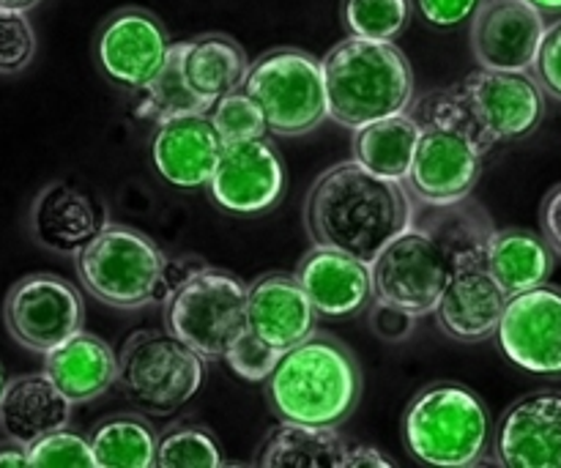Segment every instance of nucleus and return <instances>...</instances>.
Returning a JSON list of instances; mask_svg holds the SVG:
<instances>
[{"instance_id":"f257e3e1","label":"nucleus","mask_w":561,"mask_h":468,"mask_svg":"<svg viewBox=\"0 0 561 468\" xmlns=\"http://www.w3.org/2000/svg\"><path fill=\"white\" fill-rule=\"evenodd\" d=\"M416 201L405 181L383 179L356 159L318 175L305 203L307 233L318 247L373 263L414 222Z\"/></svg>"},{"instance_id":"f03ea898","label":"nucleus","mask_w":561,"mask_h":468,"mask_svg":"<svg viewBox=\"0 0 561 468\" xmlns=\"http://www.w3.org/2000/svg\"><path fill=\"white\" fill-rule=\"evenodd\" d=\"M362 365L332 334H310L279 356L266 378V400L279 422L340 427L362 400Z\"/></svg>"},{"instance_id":"7ed1b4c3","label":"nucleus","mask_w":561,"mask_h":468,"mask_svg":"<svg viewBox=\"0 0 561 468\" xmlns=\"http://www.w3.org/2000/svg\"><path fill=\"white\" fill-rule=\"evenodd\" d=\"M414 118L420 121V142L405 179L414 201L422 206H449L471 197L491 146L471 121L460 88H444L422 96L414 107Z\"/></svg>"},{"instance_id":"20e7f679","label":"nucleus","mask_w":561,"mask_h":468,"mask_svg":"<svg viewBox=\"0 0 561 468\" xmlns=\"http://www.w3.org/2000/svg\"><path fill=\"white\" fill-rule=\"evenodd\" d=\"M321 64L329 118L343 129L354 132L370 121L411 110L414 71L394 42L348 33Z\"/></svg>"},{"instance_id":"39448f33","label":"nucleus","mask_w":561,"mask_h":468,"mask_svg":"<svg viewBox=\"0 0 561 468\" xmlns=\"http://www.w3.org/2000/svg\"><path fill=\"white\" fill-rule=\"evenodd\" d=\"M75 269L82 288L113 310H142L164 301L181 279L179 261H170L146 233L118 222L104 225L77 252Z\"/></svg>"},{"instance_id":"423d86ee","label":"nucleus","mask_w":561,"mask_h":468,"mask_svg":"<svg viewBox=\"0 0 561 468\" xmlns=\"http://www.w3.org/2000/svg\"><path fill=\"white\" fill-rule=\"evenodd\" d=\"M400 431L411 458L436 468L480 466L493 438L491 411L480 395L453 381L420 389Z\"/></svg>"},{"instance_id":"0eeeda50","label":"nucleus","mask_w":561,"mask_h":468,"mask_svg":"<svg viewBox=\"0 0 561 468\" xmlns=\"http://www.w3.org/2000/svg\"><path fill=\"white\" fill-rule=\"evenodd\" d=\"M162 305L164 329L206 362L225 359L247 329V283L203 261L170 288Z\"/></svg>"},{"instance_id":"6e6552de","label":"nucleus","mask_w":561,"mask_h":468,"mask_svg":"<svg viewBox=\"0 0 561 468\" xmlns=\"http://www.w3.org/2000/svg\"><path fill=\"white\" fill-rule=\"evenodd\" d=\"M206 359L175 334H131L118 354V387L135 409L151 416H170L184 409L203 387Z\"/></svg>"},{"instance_id":"1a4fd4ad","label":"nucleus","mask_w":561,"mask_h":468,"mask_svg":"<svg viewBox=\"0 0 561 468\" xmlns=\"http://www.w3.org/2000/svg\"><path fill=\"white\" fill-rule=\"evenodd\" d=\"M247 93L263 110L272 135L301 137L329 118L323 64L296 47H279L252 60L244 82Z\"/></svg>"},{"instance_id":"9d476101","label":"nucleus","mask_w":561,"mask_h":468,"mask_svg":"<svg viewBox=\"0 0 561 468\" xmlns=\"http://www.w3.org/2000/svg\"><path fill=\"white\" fill-rule=\"evenodd\" d=\"M370 266L373 296L387 305L403 307L416 318L436 312L455 274L453 258L442 241L416 222L394 236Z\"/></svg>"},{"instance_id":"9b49d317","label":"nucleus","mask_w":561,"mask_h":468,"mask_svg":"<svg viewBox=\"0 0 561 468\" xmlns=\"http://www.w3.org/2000/svg\"><path fill=\"white\" fill-rule=\"evenodd\" d=\"M11 340L33 354H47L85 323L82 294L58 274L36 272L16 279L3 301Z\"/></svg>"},{"instance_id":"f8f14e48","label":"nucleus","mask_w":561,"mask_h":468,"mask_svg":"<svg viewBox=\"0 0 561 468\" xmlns=\"http://www.w3.org/2000/svg\"><path fill=\"white\" fill-rule=\"evenodd\" d=\"M460 96L488 146L529 137L546 115V91L531 71L477 69L460 82Z\"/></svg>"},{"instance_id":"ddd939ff","label":"nucleus","mask_w":561,"mask_h":468,"mask_svg":"<svg viewBox=\"0 0 561 468\" xmlns=\"http://www.w3.org/2000/svg\"><path fill=\"white\" fill-rule=\"evenodd\" d=\"M173 42L157 14L146 9H118L110 14L93 38L99 71L113 85L137 93L162 71Z\"/></svg>"},{"instance_id":"4468645a","label":"nucleus","mask_w":561,"mask_h":468,"mask_svg":"<svg viewBox=\"0 0 561 468\" xmlns=\"http://www.w3.org/2000/svg\"><path fill=\"white\" fill-rule=\"evenodd\" d=\"M496 340L520 370L561 378V290L546 283L510 296Z\"/></svg>"},{"instance_id":"2eb2a0df","label":"nucleus","mask_w":561,"mask_h":468,"mask_svg":"<svg viewBox=\"0 0 561 468\" xmlns=\"http://www.w3.org/2000/svg\"><path fill=\"white\" fill-rule=\"evenodd\" d=\"M208 195L222 212L236 217L272 212L285 195L283 157L266 137L225 146L208 181Z\"/></svg>"},{"instance_id":"dca6fc26","label":"nucleus","mask_w":561,"mask_h":468,"mask_svg":"<svg viewBox=\"0 0 561 468\" xmlns=\"http://www.w3.org/2000/svg\"><path fill=\"white\" fill-rule=\"evenodd\" d=\"M546 27L529 0H485L471 16V53L482 69L531 71Z\"/></svg>"},{"instance_id":"f3484780","label":"nucleus","mask_w":561,"mask_h":468,"mask_svg":"<svg viewBox=\"0 0 561 468\" xmlns=\"http://www.w3.org/2000/svg\"><path fill=\"white\" fill-rule=\"evenodd\" d=\"M493 455L507 468H561V392L537 389L515 400L499 420Z\"/></svg>"},{"instance_id":"a211bd4d","label":"nucleus","mask_w":561,"mask_h":468,"mask_svg":"<svg viewBox=\"0 0 561 468\" xmlns=\"http://www.w3.org/2000/svg\"><path fill=\"white\" fill-rule=\"evenodd\" d=\"M107 222V208L66 181H53L38 190L27 212L31 239L42 250L64 258H75Z\"/></svg>"},{"instance_id":"6ab92c4d","label":"nucleus","mask_w":561,"mask_h":468,"mask_svg":"<svg viewBox=\"0 0 561 468\" xmlns=\"http://www.w3.org/2000/svg\"><path fill=\"white\" fill-rule=\"evenodd\" d=\"M247 329L279 351L318 332V310L296 274L272 272L247 283Z\"/></svg>"},{"instance_id":"aec40b11","label":"nucleus","mask_w":561,"mask_h":468,"mask_svg":"<svg viewBox=\"0 0 561 468\" xmlns=\"http://www.w3.org/2000/svg\"><path fill=\"white\" fill-rule=\"evenodd\" d=\"M225 142L219 140L208 113L164 121L151 137V159L157 173L179 190L208 186Z\"/></svg>"},{"instance_id":"412c9836","label":"nucleus","mask_w":561,"mask_h":468,"mask_svg":"<svg viewBox=\"0 0 561 468\" xmlns=\"http://www.w3.org/2000/svg\"><path fill=\"white\" fill-rule=\"evenodd\" d=\"M296 277L323 318H348L370 307L373 266L332 247H312L301 258Z\"/></svg>"},{"instance_id":"4be33fe9","label":"nucleus","mask_w":561,"mask_h":468,"mask_svg":"<svg viewBox=\"0 0 561 468\" xmlns=\"http://www.w3.org/2000/svg\"><path fill=\"white\" fill-rule=\"evenodd\" d=\"M507 301L510 296L491 277L485 263L466 266L449 279L436 307V321L447 338L458 343H480L496 338Z\"/></svg>"},{"instance_id":"5701e85b","label":"nucleus","mask_w":561,"mask_h":468,"mask_svg":"<svg viewBox=\"0 0 561 468\" xmlns=\"http://www.w3.org/2000/svg\"><path fill=\"white\" fill-rule=\"evenodd\" d=\"M71 403L47 373H27L5 381L0 395V433L31 447L38 438L69 427Z\"/></svg>"},{"instance_id":"b1692460","label":"nucleus","mask_w":561,"mask_h":468,"mask_svg":"<svg viewBox=\"0 0 561 468\" xmlns=\"http://www.w3.org/2000/svg\"><path fill=\"white\" fill-rule=\"evenodd\" d=\"M44 373L75 406L91 403L118 384V354L102 338L80 329L44 354Z\"/></svg>"},{"instance_id":"393cba45","label":"nucleus","mask_w":561,"mask_h":468,"mask_svg":"<svg viewBox=\"0 0 561 468\" xmlns=\"http://www.w3.org/2000/svg\"><path fill=\"white\" fill-rule=\"evenodd\" d=\"M557 255L551 241L524 228L493 230L485 252V269L502 285L507 296L540 288L551 279L557 269Z\"/></svg>"},{"instance_id":"a878e982","label":"nucleus","mask_w":561,"mask_h":468,"mask_svg":"<svg viewBox=\"0 0 561 468\" xmlns=\"http://www.w3.org/2000/svg\"><path fill=\"white\" fill-rule=\"evenodd\" d=\"M179 47L186 82L211 107L222 96L239 91L250 69V58L236 38L225 33H203L190 42H179Z\"/></svg>"},{"instance_id":"bb28decb","label":"nucleus","mask_w":561,"mask_h":468,"mask_svg":"<svg viewBox=\"0 0 561 468\" xmlns=\"http://www.w3.org/2000/svg\"><path fill=\"white\" fill-rule=\"evenodd\" d=\"M354 444L337 427L279 422L257 453L266 468H351Z\"/></svg>"},{"instance_id":"cd10ccee","label":"nucleus","mask_w":561,"mask_h":468,"mask_svg":"<svg viewBox=\"0 0 561 468\" xmlns=\"http://www.w3.org/2000/svg\"><path fill=\"white\" fill-rule=\"evenodd\" d=\"M414 222L431 230L442 241L444 250L453 258L455 272L485 263L488 241L496 230L485 208L471 201V197L460 203H449V206H422V203H416Z\"/></svg>"},{"instance_id":"c85d7f7f","label":"nucleus","mask_w":561,"mask_h":468,"mask_svg":"<svg viewBox=\"0 0 561 468\" xmlns=\"http://www.w3.org/2000/svg\"><path fill=\"white\" fill-rule=\"evenodd\" d=\"M416 142H420V121L414 118V113L387 115L354 129L351 159L383 179L405 181L414 164Z\"/></svg>"},{"instance_id":"c756f323","label":"nucleus","mask_w":561,"mask_h":468,"mask_svg":"<svg viewBox=\"0 0 561 468\" xmlns=\"http://www.w3.org/2000/svg\"><path fill=\"white\" fill-rule=\"evenodd\" d=\"M93 458L99 468H151L157 466L159 433L137 414H115L99 422L91 433Z\"/></svg>"},{"instance_id":"7c9ffc66","label":"nucleus","mask_w":561,"mask_h":468,"mask_svg":"<svg viewBox=\"0 0 561 468\" xmlns=\"http://www.w3.org/2000/svg\"><path fill=\"white\" fill-rule=\"evenodd\" d=\"M135 110L140 118L151 121L157 126L164 124V121L184 118V115H203L211 110V104L197 96L190 88V82H186L184 69H181L179 42L170 49L162 71L142 91H137Z\"/></svg>"},{"instance_id":"2f4dec72","label":"nucleus","mask_w":561,"mask_h":468,"mask_svg":"<svg viewBox=\"0 0 561 468\" xmlns=\"http://www.w3.org/2000/svg\"><path fill=\"white\" fill-rule=\"evenodd\" d=\"M222 464V447L208 427L195 425V422H179L159 433V468H219Z\"/></svg>"},{"instance_id":"473e14b6","label":"nucleus","mask_w":561,"mask_h":468,"mask_svg":"<svg viewBox=\"0 0 561 468\" xmlns=\"http://www.w3.org/2000/svg\"><path fill=\"white\" fill-rule=\"evenodd\" d=\"M414 0H343V25L351 36L394 42L409 27Z\"/></svg>"},{"instance_id":"72a5a7b5","label":"nucleus","mask_w":561,"mask_h":468,"mask_svg":"<svg viewBox=\"0 0 561 468\" xmlns=\"http://www.w3.org/2000/svg\"><path fill=\"white\" fill-rule=\"evenodd\" d=\"M208 118H211L214 129H217L219 140H222L225 146L257 140V137H266L268 132L263 110L257 107V102L244 91V88L219 99V102L208 110Z\"/></svg>"},{"instance_id":"f704fd0d","label":"nucleus","mask_w":561,"mask_h":468,"mask_svg":"<svg viewBox=\"0 0 561 468\" xmlns=\"http://www.w3.org/2000/svg\"><path fill=\"white\" fill-rule=\"evenodd\" d=\"M27 464L31 468H93L96 458L85 436L60 427L27 447Z\"/></svg>"},{"instance_id":"c9c22d12","label":"nucleus","mask_w":561,"mask_h":468,"mask_svg":"<svg viewBox=\"0 0 561 468\" xmlns=\"http://www.w3.org/2000/svg\"><path fill=\"white\" fill-rule=\"evenodd\" d=\"M36 31L27 11L0 9V77L22 75L36 58Z\"/></svg>"},{"instance_id":"e433bc0d","label":"nucleus","mask_w":561,"mask_h":468,"mask_svg":"<svg viewBox=\"0 0 561 468\" xmlns=\"http://www.w3.org/2000/svg\"><path fill=\"white\" fill-rule=\"evenodd\" d=\"M283 354L285 351L268 345L266 340L257 338L252 329H244V332L233 340V345H230L222 362L236 373V376L244 378V381L266 384V378L272 376Z\"/></svg>"},{"instance_id":"4c0bfd02","label":"nucleus","mask_w":561,"mask_h":468,"mask_svg":"<svg viewBox=\"0 0 561 468\" xmlns=\"http://www.w3.org/2000/svg\"><path fill=\"white\" fill-rule=\"evenodd\" d=\"M531 75L540 82L546 96L561 102V20L551 22V25L546 27V33H542V42L540 49H537Z\"/></svg>"},{"instance_id":"58836bf2","label":"nucleus","mask_w":561,"mask_h":468,"mask_svg":"<svg viewBox=\"0 0 561 468\" xmlns=\"http://www.w3.org/2000/svg\"><path fill=\"white\" fill-rule=\"evenodd\" d=\"M482 3L485 0H414V9L425 25L436 31H455L463 22H471Z\"/></svg>"},{"instance_id":"ea45409f","label":"nucleus","mask_w":561,"mask_h":468,"mask_svg":"<svg viewBox=\"0 0 561 468\" xmlns=\"http://www.w3.org/2000/svg\"><path fill=\"white\" fill-rule=\"evenodd\" d=\"M370 329L383 343H405L416 332V316L387 301H370Z\"/></svg>"},{"instance_id":"a19ab883","label":"nucleus","mask_w":561,"mask_h":468,"mask_svg":"<svg viewBox=\"0 0 561 468\" xmlns=\"http://www.w3.org/2000/svg\"><path fill=\"white\" fill-rule=\"evenodd\" d=\"M540 225H542V236L551 241L553 250L561 255V184L553 186V190L546 195V201H542Z\"/></svg>"},{"instance_id":"79ce46f5","label":"nucleus","mask_w":561,"mask_h":468,"mask_svg":"<svg viewBox=\"0 0 561 468\" xmlns=\"http://www.w3.org/2000/svg\"><path fill=\"white\" fill-rule=\"evenodd\" d=\"M392 468V460H387V455L376 447H367V444H354V453H351V468Z\"/></svg>"},{"instance_id":"37998d69","label":"nucleus","mask_w":561,"mask_h":468,"mask_svg":"<svg viewBox=\"0 0 561 468\" xmlns=\"http://www.w3.org/2000/svg\"><path fill=\"white\" fill-rule=\"evenodd\" d=\"M0 468H31V464H27L25 444L5 438V442L0 444Z\"/></svg>"},{"instance_id":"c03bdc74","label":"nucleus","mask_w":561,"mask_h":468,"mask_svg":"<svg viewBox=\"0 0 561 468\" xmlns=\"http://www.w3.org/2000/svg\"><path fill=\"white\" fill-rule=\"evenodd\" d=\"M42 0H0V9H9V11H31Z\"/></svg>"},{"instance_id":"a18cd8bd","label":"nucleus","mask_w":561,"mask_h":468,"mask_svg":"<svg viewBox=\"0 0 561 468\" xmlns=\"http://www.w3.org/2000/svg\"><path fill=\"white\" fill-rule=\"evenodd\" d=\"M542 14H561V0H529Z\"/></svg>"},{"instance_id":"49530a36","label":"nucleus","mask_w":561,"mask_h":468,"mask_svg":"<svg viewBox=\"0 0 561 468\" xmlns=\"http://www.w3.org/2000/svg\"><path fill=\"white\" fill-rule=\"evenodd\" d=\"M3 387H5V376H3V367H0V395H3Z\"/></svg>"}]
</instances>
